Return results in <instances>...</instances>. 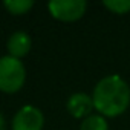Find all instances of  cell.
<instances>
[{
    "label": "cell",
    "mask_w": 130,
    "mask_h": 130,
    "mask_svg": "<svg viewBox=\"0 0 130 130\" xmlns=\"http://www.w3.org/2000/svg\"><path fill=\"white\" fill-rule=\"evenodd\" d=\"M93 107L104 116L113 118L125 112L130 104V89L127 83L118 77L110 75L103 78L93 89Z\"/></svg>",
    "instance_id": "obj_1"
},
{
    "label": "cell",
    "mask_w": 130,
    "mask_h": 130,
    "mask_svg": "<svg viewBox=\"0 0 130 130\" xmlns=\"http://www.w3.org/2000/svg\"><path fill=\"white\" fill-rule=\"evenodd\" d=\"M26 78L23 63L11 55L0 58V90L14 93L22 89Z\"/></svg>",
    "instance_id": "obj_2"
},
{
    "label": "cell",
    "mask_w": 130,
    "mask_h": 130,
    "mask_svg": "<svg viewBox=\"0 0 130 130\" xmlns=\"http://www.w3.org/2000/svg\"><path fill=\"white\" fill-rule=\"evenodd\" d=\"M47 6L52 17L63 22H75L86 12L87 5L84 0H54Z\"/></svg>",
    "instance_id": "obj_3"
},
{
    "label": "cell",
    "mask_w": 130,
    "mask_h": 130,
    "mask_svg": "<svg viewBox=\"0 0 130 130\" xmlns=\"http://www.w3.org/2000/svg\"><path fill=\"white\" fill-rule=\"evenodd\" d=\"M43 124V113L34 106H25L15 113L12 119V130H41Z\"/></svg>",
    "instance_id": "obj_4"
},
{
    "label": "cell",
    "mask_w": 130,
    "mask_h": 130,
    "mask_svg": "<svg viewBox=\"0 0 130 130\" xmlns=\"http://www.w3.org/2000/svg\"><path fill=\"white\" fill-rule=\"evenodd\" d=\"M93 107V101L87 93H74L69 101H68V110L72 116L75 118H84L92 112Z\"/></svg>",
    "instance_id": "obj_5"
},
{
    "label": "cell",
    "mask_w": 130,
    "mask_h": 130,
    "mask_svg": "<svg viewBox=\"0 0 130 130\" xmlns=\"http://www.w3.org/2000/svg\"><path fill=\"white\" fill-rule=\"evenodd\" d=\"M31 49V37L23 32V31H19V32H14L9 40H8V51L11 54V57L14 58H22L25 57Z\"/></svg>",
    "instance_id": "obj_6"
},
{
    "label": "cell",
    "mask_w": 130,
    "mask_h": 130,
    "mask_svg": "<svg viewBox=\"0 0 130 130\" xmlns=\"http://www.w3.org/2000/svg\"><path fill=\"white\" fill-rule=\"evenodd\" d=\"M3 6L11 12V14H25L28 12L32 6H34V2L31 0H6L3 3Z\"/></svg>",
    "instance_id": "obj_7"
},
{
    "label": "cell",
    "mask_w": 130,
    "mask_h": 130,
    "mask_svg": "<svg viewBox=\"0 0 130 130\" xmlns=\"http://www.w3.org/2000/svg\"><path fill=\"white\" fill-rule=\"evenodd\" d=\"M80 130H109V127H107V122L103 116L90 115L81 122Z\"/></svg>",
    "instance_id": "obj_8"
},
{
    "label": "cell",
    "mask_w": 130,
    "mask_h": 130,
    "mask_svg": "<svg viewBox=\"0 0 130 130\" xmlns=\"http://www.w3.org/2000/svg\"><path fill=\"white\" fill-rule=\"evenodd\" d=\"M104 6L109 8L112 12L125 14L130 11V0H106Z\"/></svg>",
    "instance_id": "obj_9"
},
{
    "label": "cell",
    "mask_w": 130,
    "mask_h": 130,
    "mask_svg": "<svg viewBox=\"0 0 130 130\" xmlns=\"http://www.w3.org/2000/svg\"><path fill=\"white\" fill-rule=\"evenodd\" d=\"M0 130H5V119H3L2 113H0Z\"/></svg>",
    "instance_id": "obj_10"
}]
</instances>
